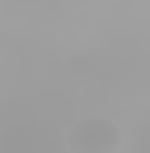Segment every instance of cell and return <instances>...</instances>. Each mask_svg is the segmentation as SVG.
<instances>
[{"mask_svg":"<svg viewBox=\"0 0 150 153\" xmlns=\"http://www.w3.org/2000/svg\"><path fill=\"white\" fill-rule=\"evenodd\" d=\"M68 147L74 153H115L121 147V130L109 118H79L68 130Z\"/></svg>","mask_w":150,"mask_h":153,"instance_id":"cell-1","label":"cell"}]
</instances>
